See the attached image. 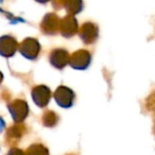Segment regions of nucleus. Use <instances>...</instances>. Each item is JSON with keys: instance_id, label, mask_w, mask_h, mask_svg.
Here are the masks:
<instances>
[{"instance_id": "1", "label": "nucleus", "mask_w": 155, "mask_h": 155, "mask_svg": "<svg viewBox=\"0 0 155 155\" xmlns=\"http://www.w3.org/2000/svg\"><path fill=\"white\" fill-rule=\"evenodd\" d=\"M60 18L54 13H49L44 17L41 29L45 34H55L60 30Z\"/></svg>"}, {"instance_id": "2", "label": "nucleus", "mask_w": 155, "mask_h": 155, "mask_svg": "<svg viewBox=\"0 0 155 155\" xmlns=\"http://www.w3.org/2000/svg\"><path fill=\"white\" fill-rule=\"evenodd\" d=\"M9 110L11 112L14 121L17 123L22 122L28 115V105L22 100H16V101L12 102L9 105Z\"/></svg>"}, {"instance_id": "3", "label": "nucleus", "mask_w": 155, "mask_h": 155, "mask_svg": "<svg viewBox=\"0 0 155 155\" xmlns=\"http://www.w3.org/2000/svg\"><path fill=\"white\" fill-rule=\"evenodd\" d=\"M39 44L34 38H26L19 45V51L22 55H25L28 58H35L38 55L39 52Z\"/></svg>"}, {"instance_id": "4", "label": "nucleus", "mask_w": 155, "mask_h": 155, "mask_svg": "<svg viewBox=\"0 0 155 155\" xmlns=\"http://www.w3.org/2000/svg\"><path fill=\"white\" fill-rule=\"evenodd\" d=\"M91 54L86 50H79L74 52L69 58V63L72 67L77 69H84L89 65Z\"/></svg>"}, {"instance_id": "5", "label": "nucleus", "mask_w": 155, "mask_h": 155, "mask_svg": "<svg viewBox=\"0 0 155 155\" xmlns=\"http://www.w3.org/2000/svg\"><path fill=\"white\" fill-rule=\"evenodd\" d=\"M79 34L85 44H91L98 37V27L91 22H85L79 30Z\"/></svg>"}, {"instance_id": "6", "label": "nucleus", "mask_w": 155, "mask_h": 155, "mask_svg": "<svg viewBox=\"0 0 155 155\" xmlns=\"http://www.w3.org/2000/svg\"><path fill=\"white\" fill-rule=\"evenodd\" d=\"M18 48V44L16 39L12 36L0 37V54L3 56H12L16 52Z\"/></svg>"}, {"instance_id": "7", "label": "nucleus", "mask_w": 155, "mask_h": 155, "mask_svg": "<svg viewBox=\"0 0 155 155\" xmlns=\"http://www.w3.org/2000/svg\"><path fill=\"white\" fill-rule=\"evenodd\" d=\"M60 30L62 35L70 37L78 32V22L73 15H67L60 22Z\"/></svg>"}, {"instance_id": "8", "label": "nucleus", "mask_w": 155, "mask_h": 155, "mask_svg": "<svg viewBox=\"0 0 155 155\" xmlns=\"http://www.w3.org/2000/svg\"><path fill=\"white\" fill-rule=\"evenodd\" d=\"M54 98H55L56 102L60 104L61 106H70L72 104V100H73V93L68 89L67 87L61 86L56 89L55 94H54Z\"/></svg>"}, {"instance_id": "9", "label": "nucleus", "mask_w": 155, "mask_h": 155, "mask_svg": "<svg viewBox=\"0 0 155 155\" xmlns=\"http://www.w3.org/2000/svg\"><path fill=\"white\" fill-rule=\"evenodd\" d=\"M50 91L46 86H37L32 91V97L34 102L38 106H45L49 102Z\"/></svg>"}, {"instance_id": "10", "label": "nucleus", "mask_w": 155, "mask_h": 155, "mask_svg": "<svg viewBox=\"0 0 155 155\" xmlns=\"http://www.w3.org/2000/svg\"><path fill=\"white\" fill-rule=\"evenodd\" d=\"M25 132H26V127L21 123H17V124L10 127L7 133V139L10 146H14L22 137Z\"/></svg>"}, {"instance_id": "11", "label": "nucleus", "mask_w": 155, "mask_h": 155, "mask_svg": "<svg viewBox=\"0 0 155 155\" xmlns=\"http://www.w3.org/2000/svg\"><path fill=\"white\" fill-rule=\"evenodd\" d=\"M69 58H70L69 54L63 49L54 50L50 56V61H51L52 65L55 66L56 68H63L67 63H69Z\"/></svg>"}, {"instance_id": "12", "label": "nucleus", "mask_w": 155, "mask_h": 155, "mask_svg": "<svg viewBox=\"0 0 155 155\" xmlns=\"http://www.w3.org/2000/svg\"><path fill=\"white\" fill-rule=\"evenodd\" d=\"M64 7L70 15H74L82 10L83 2L82 0H65Z\"/></svg>"}, {"instance_id": "13", "label": "nucleus", "mask_w": 155, "mask_h": 155, "mask_svg": "<svg viewBox=\"0 0 155 155\" xmlns=\"http://www.w3.org/2000/svg\"><path fill=\"white\" fill-rule=\"evenodd\" d=\"M26 155H48V150L41 144H32L26 151Z\"/></svg>"}, {"instance_id": "14", "label": "nucleus", "mask_w": 155, "mask_h": 155, "mask_svg": "<svg viewBox=\"0 0 155 155\" xmlns=\"http://www.w3.org/2000/svg\"><path fill=\"white\" fill-rule=\"evenodd\" d=\"M58 116H56L55 113L53 112H46L43 116V121L44 124L47 125V127H53L56 122H58Z\"/></svg>"}, {"instance_id": "15", "label": "nucleus", "mask_w": 155, "mask_h": 155, "mask_svg": "<svg viewBox=\"0 0 155 155\" xmlns=\"http://www.w3.org/2000/svg\"><path fill=\"white\" fill-rule=\"evenodd\" d=\"M146 104H147V108H148V110H154L155 112V91L149 96V98L147 99Z\"/></svg>"}, {"instance_id": "16", "label": "nucleus", "mask_w": 155, "mask_h": 155, "mask_svg": "<svg viewBox=\"0 0 155 155\" xmlns=\"http://www.w3.org/2000/svg\"><path fill=\"white\" fill-rule=\"evenodd\" d=\"M65 0H52V5L55 9H61L62 7H64Z\"/></svg>"}, {"instance_id": "17", "label": "nucleus", "mask_w": 155, "mask_h": 155, "mask_svg": "<svg viewBox=\"0 0 155 155\" xmlns=\"http://www.w3.org/2000/svg\"><path fill=\"white\" fill-rule=\"evenodd\" d=\"M8 155H26V154H25V153L22 152L21 150H19V149L14 148V149H12V150L10 151Z\"/></svg>"}, {"instance_id": "18", "label": "nucleus", "mask_w": 155, "mask_h": 155, "mask_svg": "<svg viewBox=\"0 0 155 155\" xmlns=\"http://www.w3.org/2000/svg\"><path fill=\"white\" fill-rule=\"evenodd\" d=\"M37 2H41V3H46V2H48L49 0H36Z\"/></svg>"}, {"instance_id": "19", "label": "nucleus", "mask_w": 155, "mask_h": 155, "mask_svg": "<svg viewBox=\"0 0 155 155\" xmlns=\"http://www.w3.org/2000/svg\"><path fill=\"white\" fill-rule=\"evenodd\" d=\"M2 73H1V72H0V83H1V81H2Z\"/></svg>"}]
</instances>
